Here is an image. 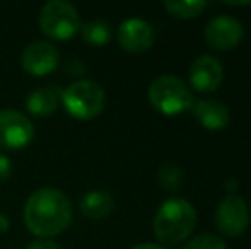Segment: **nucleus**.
I'll return each instance as SVG.
<instances>
[{"mask_svg":"<svg viewBox=\"0 0 251 249\" xmlns=\"http://www.w3.org/2000/svg\"><path fill=\"white\" fill-rule=\"evenodd\" d=\"M197 121L207 130H222L229 125V110L217 99H201L193 104Z\"/></svg>","mask_w":251,"mask_h":249,"instance_id":"12","label":"nucleus"},{"mask_svg":"<svg viewBox=\"0 0 251 249\" xmlns=\"http://www.w3.org/2000/svg\"><path fill=\"white\" fill-rule=\"evenodd\" d=\"M217 229L227 237H238L250 226V210L246 202L238 195H227L215 210Z\"/></svg>","mask_w":251,"mask_h":249,"instance_id":"6","label":"nucleus"},{"mask_svg":"<svg viewBox=\"0 0 251 249\" xmlns=\"http://www.w3.org/2000/svg\"><path fill=\"white\" fill-rule=\"evenodd\" d=\"M10 229V220L5 213H0V234H5Z\"/></svg>","mask_w":251,"mask_h":249,"instance_id":"22","label":"nucleus"},{"mask_svg":"<svg viewBox=\"0 0 251 249\" xmlns=\"http://www.w3.org/2000/svg\"><path fill=\"white\" fill-rule=\"evenodd\" d=\"M149 101L159 113L168 116L185 113L195 104L192 89L176 75H161L152 80L149 86Z\"/></svg>","mask_w":251,"mask_h":249,"instance_id":"3","label":"nucleus"},{"mask_svg":"<svg viewBox=\"0 0 251 249\" xmlns=\"http://www.w3.org/2000/svg\"><path fill=\"white\" fill-rule=\"evenodd\" d=\"M26 108L34 116H50L58 108V96L50 87L36 89L27 96Z\"/></svg>","mask_w":251,"mask_h":249,"instance_id":"14","label":"nucleus"},{"mask_svg":"<svg viewBox=\"0 0 251 249\" xmlns=\"http://www.w3.org/2000/svg\"><path fill=\"white\" fill-rule=\"evenodd\" d=\"M183 249H227L224 239L214 234H200L186 243Z\"/></svg>","mask_w":251,"mask_h":249,"instance_id":"18","label":"nucleus"},{"mask_svg":"<svg viewBox=\"0 0 251 249\" xmlns=\"http://www.w3.org/2000/svg\"><path fill=\"white\" fill-rule=\"evenodd\" d=\"M190 84L199 92H214L224 79V70L217 58L210 55L199 57L190 67Z\"/></svg>","mask_w":251,"mask_h":249,"instance_id":"11","label":"nucleus"},{"mask_svg":"<svg viewBox=\"0 0 251 249\" xmlns=\"http://www.w3.org/2000/svg\"><path fill=\"white\" fill-rule=\"evenodd\" d=\"M60 55L56 46L48 41H34L21 55V65L31 75H47L58 67Z\"/></svg>","mask_w":251,"mask_h":249,"instance_id":"9","label":"nucleus"},{"mask_svg":"<svg viewBox=\"0 0 251 249\" xmlns=\"http://www.w3.org/2000/svg\"><path fill=\"white\" fill-rule=\"evenodd\" d=\"M132 249H171V248H168V246H159V244H151V243H147V244H139V246H133Z\"/></svg>","mask_w":251,"mask_h":249,"instance_id":"23","label":"nucleus"},{"mask_svg":"<svg viewBox=\"0 0 251 249\" xmlns=\"http://www.w3.org/2000/svg\"><path fill=\"white\" fill-rule=\"evenodd\" d=\"M34 136V126L24 114L12 110L0 111V152L19 150L29 145Z\"/></svg>","mask_w":251,"mask_h":249,"instance_id":"7","label":"nucleus"},{"mask_svg":"<svg viewBox=\"0 0 251 249\" xmlns=\"http://www.w3.org/2000/svg\"><path fill=\"white\" fill-rule=\"evenodd\" d=\"M67 113L79 120H93L104 110V91L94 80H79L62 92Z\"/></svg>","mask_w":251,"mask_h":249,"instance_id":"4","label":"nucleus"},{"mask_svg":"<svg viewBox=\"0 0 251 249\" xmlns=\"http://www.w3.org/2000/svg\"><path fill=\"white\" fill-rule=\"evenodd\" d=\"M224 5H231V7H245V5H251V2H224Z\"/></svg>","mask_w":251,"mask_h":249,"instance_id":"24","label":"nucleus"},{"mask_svg":"<svg viewBox=\"0 0 251 249\" xmlns=\"http://www.w3.org/2000/svg\"><path fill=\"white\" fill-rule=\"evenodd\" d=\"M205 7H207V2L203 0H168L164 2V9L178 19H193L203 12Z\"/></svg>","mask_w":251,"mask_h":249,"instance_id":"17","label":"nucleus"},{"mask_svg":"<svg viewBox=\"0 0 251 249\" xmlns=\"http://www.w3.org/2000/svg\"><path fill=\"white\" fill-rule=\"evenodd\" d=\"M197 212L183 198H169L157 208L154 217V236L162 244H179L193 232Z\"/></svg>","mask_w":251,"mask_h":249,"instance_id":"2","label":"nucleus"},{"mask_svg":"<svg viewBox=\"0 0 251 249\" xmlns=\"http://www.w3.org/2000/svg\"><path fill=\"white\" fill-rule=\"evenodd\" d=\"M40 27L53 40H70L80 29V17L77 9L63 0H51L45 3L40 12Z\"/></svg>","mask_w":251,"mask_h":249,"instance_id":"5","label":"nucleus"},{"mask_svg":"<svg viewBox=\"0 0 251 249\" xmlns=\"http://www.w3.org/2000/svg\"><path fill=\"white\" fill-rule=\"evenodd\" d=\"M12 173V166H10L9 157L3 152H0V181H5Z\"/></svg>","mask_w":251,"mask_h":249,"instance_id":"19","label":"nucleus"},{"mask_svg":"<svg viewBox=\"0 0 251 249\" xmlns=\"http://www.w3.org/2000/svg\"><path fill=\"white\" fill-rule=\"evenodd\" d=\"M27 249H62L56 243H53V241H48V239H40V241H34V243H31Z\"/></svg>","mask_w":251,"mask_h":249,"instance_id":"20","label":"nucleus"},{"mask_svg":"<svg viewBox=\"0 0 251 249\" xmlns=\"http://www.w3.org/2000/svg\"><path fill=\"white\" fill-rule=\"evenodd\" d=\"M118 43L128 53H144L154 45V29L144 19H126L118 27Z\"/></svg>","mask_w":251,"mask_h":249,"instance_id":"10","label":"nucleus"},{"mask_svg":"<svg viewBox=\"0 0 251 249\" xmlns=\"http://www.w3.org/2000/svg\"><path fill=\"white\" fill-rule=\"evenodd\" d=\"M157 183L164 191L176 193L185 184V173H183L181 167H178L176 164H171V162L162 164L157 171Z\"/></svg>","mask_w":251,"mask_h":249,"instance_id":"16","label":"nucleus"},{"mask_svg":"<svg viewBox=\"0 0 251 249\" xmlns=\"http://www.w3.org/2000/svg\"><path fill=\"white\" fill-rule=\"evenodd\" d=\"M80 33H82L84 41L89 45H94V46H102L113 36L111 24L102 19H94L86 23L84 26H80Z\"/></svg>","mask_w":251,"mask_h":249,"instance_id":"15","label":"nucleus"},{"mask_svg":"<svg viewBox=\"0 0 251 249\" xmlns=\"http://www.w3.org/2000/svg\"><path fill=\"white\" fill-rule=\"evenodd\" d=\"M243 24L231 16H217L205 26V40L208 46L217 51H227L236 48L243 40Z\"/></svg>","mask_w":251,"mask_h":249,"instance_id":"8","label":"nucleus"},{"mask_svg":"<svg viewBox=\"0 0 251 249\" xmlns=\"http://www.w3.org/2000/svg\"><path fill=\"white\" fill-rule=\"evenodd\" d=\"M115 208V198L106 189H93L80 200V212L91 220H101Z\"/></svg>","mask_w":251,"mask_h":249,"instance_id":"13","label":"nucleus"},{"mask_svg":"<svg viewBox=\"0 0 251 249\" xmlns=\"http://www.w3.org/2000/svg\"><path fill=\"white\" fill-rule=\"evenodd\" d=\"M224 188H226V193L227 195H234L239 188V181L236 178H227V181L224 183Z\"/></svg>","mask_w":251,"mask_h":249,"instance_id":"21","label":"nucleus"},{"mask_svg":"<svg viewBox=\"0 0 251 249\" xmlns=\"http://www.w3.org/2000/svg\"><path fill=\"white\" fill-rule=\"evenodd\" d=\"M72 222V203L55 188H41L27 198L24 224L40 237H53L63 232Z\"/></svg>","mask_w":251,"mask_h":249,"instance_id":"1","label":"nucleus"}]
</instances>
